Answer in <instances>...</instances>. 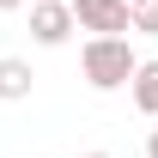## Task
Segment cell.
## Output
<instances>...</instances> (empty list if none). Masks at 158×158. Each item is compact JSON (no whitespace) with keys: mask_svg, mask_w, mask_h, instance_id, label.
Listing matches in <instances>:
<instances>
[{"mask_svg":"<svg viewBox=\"0 0 158 158\" xmlns=\"http://www.w3.org/2000/svg\"><path fill=\"white\" fill-rule=\"evenodd\" d=\"M79 67H85V85H91V91H122V85L134 79L140 55L128 49V37H91L79 49Z\"/></svg>","mask_w":158,"mask_h":158,"instance_id":"6da1fadb","label":"cell"},{"mask_svg":"<svg viewBox=\"0 0 158 158\" xmlns=\"http://www.w3.org/2000/svg\"><path fill=\"white\" fill-rule=\"evenodd\" d=\"M67 6H73V24L91 31V37H122V31H134V24H128V0H67Z\"/></svg>","mask_w":158,"mask_h":158,"instance_id":"7a4b0ae2","label":"cell"},{"mask_svg":"<svg viewBox=\"0 0 158 158\" xmlns=\"http://www.w3.org/2000/svg\"><path fill=\"white\" fill-rule=\"evenodd\" d=\"M73 6L67 0H31V37L43 43V49H61V43L73 37Z\"/></svg>","mask_w":158,"mask_h":158,"instance_id":"3957f363","label":"cell"},{"mask_svg":"<svg viewBox=\"0 0 158 158\" xmlns=\"http://www.w3.org/2000/svg\"><path fill=\"white\" fill-rule=\"evenodd\" d=\"M31 85H37L31 61H19V55H0V103H19V98H31Z\"/></svg>","mask_w":158,"mask_h":158,"instance_id":"277c9868","label":"cell"},{"mask_svg":"<svg viewBox=\"0 0 158 158\" xmlns=\"http://www.w3.org/2000/svg\"><path fill=\"white\" fill-rule=\"evenodd\" d=\"M128 91H134V110H140V116H158V61H140L134 79H128Z\"/></svg>","mask_w":158,"mask_h":158,"instance_id":"5b68a950","label":"cell"},{"mask_svg":"<svg viewBox=\"0 0 158 158\" xmlns=\"http://www.w3.org/2000/svg\"><path fill=\"white\" fill-rule=\"evenodd\" d=\"M128 24L146 31V37H158V0H134V6H128Z\"/></svg>","mask_w":158,"mask_h":158,"instance_id":"8992f818","label":"cell"},{"mask_svg":"<svg viewBox=\"0 0 158 158\" xmlns=\"http://www.w3.org/2000/svg\"><path fill=\"white\" fill-rule=\"evenodd\" d=\"M146 158H158V128H152V134H146Z\"/></svg>","mask_w":158,"mask_h":158,"instance_id":"52a82bcc","label":"cell"},{"mask_svg":"<svg viewBox=\"0 0 158 158\" xmlns=\"http://www.w3.org/2000/svg\"><path fill=\"white\" fill-rule=\"evenodd\" d=\"M0 6H24V0H0Z\"/></svg>","mask_w":158,"mask_h":158,"instance_id":"ba28073f","label":"cell"},{"mask_svg":"<svg viewBox=\"0 0 158 158\" xmlns=\"http://www.w3.org/2000/svg\"><path fill=\"white\" fill-rule=\"evenodd\" d=\"M85 158H110V152H85Z\"/></svg>","mask_w":158,"mask_h":158,"instance_id":"9c48e42d","label":"cell"},{"mask_svg":"<svg viewBox=\"0 0 158 158\" xmlns=\"http://www.w3.org/2000/svg\"><path fill=\"white\" fill-rule=\"evenodd\" d=\"M128 6H134V0H128Z\"/></svg>","mask_w":158,"mask_h":158,"instance_id":"30bf717a","label":"cell"}]
</instances>
